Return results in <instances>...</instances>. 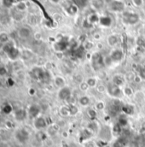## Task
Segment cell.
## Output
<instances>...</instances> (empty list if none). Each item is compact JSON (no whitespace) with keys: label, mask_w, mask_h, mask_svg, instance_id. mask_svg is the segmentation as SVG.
<instances>
[{"label":"cell","mask_w":145,"mask_h":147,"mask_svg":"<svg viewBox=\"0 0 145 147\" xmlns=\"http://www.w3.org/2000/svg\"><path fill=\"white\" fill-rule=\"evenodd\" d=\"M104 57L103 56L99 53H94L91 57V68L93 69L94 71L99 72L101 71L104 67H105V62H104Z\"/></svg>","instance_id":"cell-1"},{"label":"cell","mask_w":145,"mask_h":147,"mask_svg":"<svg viewBox=\"0 0 145 147\" xmlns=\"http://www.w3.org/2000/svg\"><path fill=\"white\" fill-rule=\"evenodd\" d=\"M30 138V134L29 132L24 128V127H20L17 128L15 132H14V139L15 140V141L20 144V145H24L26 144L28 140Z\"/></svg>","instance_id":"cell-2"},{"label":"cell","mask_w":145,"mask_h":147,"mask_svg":"<svg viewBox=\"0 0 145 147\" xmlns=\"http://www.w3.org/2000/svg\"><path fill=\"white\" fill-rule=\"evenodd\" d=\"M3 51H5L6 55L8 56V57L11 60H15L19 57L20 52L19 50L16 49L14 45H10L9 42L4 44L3 45Z\"/></svg>","instance_id":"cell-3"},{"label":"cell","mask_w":145,"mask_h":147,"mask_svg":"<svg viewBox=\"0 0 145 147\" xmlns=\"http://www.w3.org/2000/svg\"><path fill=\"white\" fill-rule=\"evenodd\" d=\"M107 92L109 96H111L113 98H119L123 96V92L122 89L115 85H113V83L108 86L107 87Z\"/></svg>","instance_id":"cell-4"},{"label":"cell","mask_w":145,"mask_h":147,"mask_svg":"<svg viewBox=\"0 0 145 147\" xmlns=\"http://www.w3.org/2000/svg\"><path fill=\"white\" fill-rule=\"evenodd\" d=\"M139 21V16L136 13L124 12L123 14V22L129 25H134Z\"/></svg>","instance_id":"cell-5"},{"label":"cell","mask_w":145,"mask_h":147,"mask_svg":"<svg viewBox=\"0 0 145 147\" xmlns=\"http://www.w3.org/2000/svg\"><path fill=\"white\" fill-rule=\"evenodd\" d=\"M33 124H34V127L36 130H38V131H42L43 129H45L46 127H48L47 121L42 115H39L37 118H35L34 120V123Z\"/></svg>","instance_id":"cell-6"},{"label":"cell","mask_w":145,"mask_h":147,"mask_svg":"<svg viewBox=\"0 0 145 147\" xmlns=\"http://www.w3.org/2000/svg\"><path fill=\"white\" fill-rule=\"evenodd\" d=\"M28 115V110H25L24 108H18V109L15 110L14 113H13L14 119L18 122L24 121L27 119Z\"/></svg>","instance_id":"cell-7"},{"label":"cell","mask_w":145,"mask_h":147,"mask_svg":"<svg viewBox=\"0 0 145 147\" xmlns=\"http://www.w3.org/2000/svg\"><path fill=\"white\" fill-rule=\"evenodd\" d=\"M58 98L62 101H66L70 96H72V90L68 86H64L61 88L58 92Z\"/></svg>","instance_id":"cell-8"},{"label":"cell","mask_w":145,"mask_h":147,"mask_svg":"<svg viewBox=\"0 0 145 147\" xmlns=\"http://www.w3.org/2000/svg\"><path fill=\"white\" fill-rule=\"evenodd\" d=\"M68 46H69V42L65 38H62L60 41L56 42L54 45V49H55V51H56L58 52H62L65 50H67Z\"/></svg>","instance_id":"cell-9"},{"label":"cell","mask_w":145,"mask_h":147,"mask_svg":"<svg viewBox=\"0 0 145 147\" xmlns=\"http://www.w3.org/2000/svg\"><path fill=\"white\" fill-rule=\"evenodd\" d=\"M109 57H110V58H111L113 63H119V62H120L123 59L124 52L121 50H119V49H116V50H114V51H113L111 52Z\"/></svg>","instance_id":"cell-10"},{"label":"cell","mask_w":145,"mask_h":147,"mask_svg":"<svg viewBox=\"0 0 145 147\" xmlns=\"http://www.w3.org/2000/svg\"><path fill=\"white\" fill-rule=\"evenodd\" d=\"M32 34V31L28 27H21L17 31V35L21 39H27Z\"/></svg>","instance_id":"cell-11"},{"label":"cell","mask_w":145,"mask_h":147,"mask_svg":"<svg viewBox=\"0 0 145 147\" xmlns=\"http://www.w3.org/2000/svg\"><path fill=\"white\" fill-rule=\"evenodd\" d=\"M40 107L37 105H32L29 106L28 110V115L32 118V119H35L38 116L40 115Z\"/></svg>","instance_id":"cell-12"},{"label":"cell","mask_w":145,"mask_h":147,"mask_svg":"<svg viewBox=\"0 0 145 147\" xmlns=\"http://www.w3.org/2000/svg\"><path fill=\"white\" fill-rule=\"evenodd\" d=\"M109 8L111 10L115 12H121L125 9V4L121 1H113L109 4Z\"/></svg>","instance_id":"cell-13"},{"label":"cell","mask_w":145,"mask_h":147,"mask_svg":"<svg viewBox=\"0 0 145 147\" xmlns=\"http://www.w3.org/2000/svg\"><path fill=\"white\" fill-rule=\"evenodd\" d=\"M112 80H113V85H115V86H119V87L121 88V87L124 86V85H125L126 78L124 77V75H121V74H115V75L113 77Z\"/></svg>","instance_id":"cell-14"},{"label":"cell","mask_w":145,"mask_h":147,"mask_svg":"<svg viewBox=\"0 0 145 147\" xmlns=\"http://www.w3.org/2000/svg\"><path fill=\"white\" fill-rule=\"evenodd\" d=\"M54 85L56 87H59L60 89L66 86V80L62 76L57 75L54 78Z\"/></svg>","instance_id":"cell-15"},{"label":"cell","mask_w":145,"mask_h":147,"mask_svg":"<svg viewBox=\"0 0 145 147\" xmlns=\"http://www.w3.org/2000/svg\"><path fill=\"white\" fill-rule=\"evenodd\" d=\"M127 145V140L124 137H119L113 144V147H126Z\"/></svg>","instance_id":"cell-16"},{"label":"cell","mask_w":145,"mask_h":147,"mask_svg":"<svg viewBox=\"0 0 145 147\" xmlns=\"http://www.w3.org/2000/svg\"><path fill=\"white\" fill-rule=\"evenodd\" d=\"M121 111L124 115H133L134 113V107L131 105H123L121 107Z\"/></svg>","instance_id":"cell-17"},{"label":"cell","mask_w":145,"mask_h":147,"mask_svg":"<svg viewBox=\"0 0 145 147\" xmlns=\"http://www.w3.org/2000/svg\"><path fill=\"white\" fill-rule=\"evenodd\" d=\"M58 130H59V127L56 124L50 125L47 128V134L49 136H54V135L56 134V133L58 132Z\"/></svg>","instance_id":"cell-18"},{"label":"cell","mask_w":145,"mask_h":147,"mask_svg":"<svg viewBox=\"0 0 145 147\" xmlns=\"http://www.w3.org/2000/svg\"><path fill=\"white\" fill-rule=\"evenodd\" d=\"M122 92H123V95H125V96L127 97V98H131V97L134 96V91H133V89H132L131 86H124L123 89H122Z\"/></svg>","instance_id":"cell-19"},{"label":"cell","mask_w":145,"mask_h":147,"mask_svg":"<svg viewBox=\"0 0 145 147\" xmlns=\"http://www.w3.org/2000/svg\"><path fill=\"white\" fill-rule=\"evenodd\" d=\"M79 103L81 106L83 107H87L90 105V103H91V99L89 97L87 96H82L79 99Z\"/></svg>","instance_id":"cell-20"},{"label":"cell","mask_w":145,"mask_h":147,"mask_svg":"<svg viewBox=\"0 0 145 147\" xmlns=\"http://www.w3.org/2000/svg\"><path fill=\"white\" fill-rule=\"evenodd\" d=\"M87 115H88L89 118L91 119V121H96V119L97 117V110L93 109V108H89L87 110Z\"/></svg>","instance_id":"cell-21"},{"label":"cell","mask_w":145,"mask_h":147,"mask_svg":"<svg viewBox=\"0 0 145 147\" xmlns=\"http://www.w3.org/2000/svg\"><path fill=\"white\" fill-rule=\"evenodd\" d=\"M87 129L90 130L92 134H93V133H96V132L98 130V125H97V121H91L88 124Z\"/></svg>","instance_id":"cell-22"},{"label":"cell","mask_w":145,"mask_h":147,"mask_svg":"<svg viewBox=\"0 0 145 147\" xmlns=\"http://www.w3.org/2000/svg\"><path fill=\"white\" fill-rule=\"evenodd\" d=\"M99 22L101 23V25H103V27H109L112 23V20L109 16H103L100 18Z\"/></svg>","instance_id":"cell-23"},{"label":"cell","mask_w":145,"mask_h":147,"mask_svg":"<svg viewBox=\"0 0 145 147\" xmlns=\"http://www.w3.org/2000/svg\"><path fill=\"white\" fill-rule=\"evenodd\" d=\"M27 8H28L27 3H26L25 2H22V1L18 2V3H16V4H15V9H16V10L19 11V12H23V11H25V10L27 9Z\"/></svg>","instance_id":"cell-24"},{"label":"cell","mask_w":145,"mask_h":147,"mask_svg":"<svg viewBox=\"0 0 145 147\" xmlns=\"http://www.w3.org/2000/svg\"><path fill=\"white\" fill-rule=\"evenodd\" d=\"M86 83L89 86V87L91 88H94L97 87V79L95 77H90L86 80Z\"/></svg>","instance_id":"cell-25"},{"label":"cell","mask_w":145,"mask_h":147,"mask_svg":"<svg viewBox=\"0 0 145 147\" xmlns=\"http://www.w3.org/2000/svg\"><path fill=\"white\" fill-rule=\"evenodd\" d=\"M59 114L62 116V117H67L70 115L69 110H68V106H62L59 109Z\"/></svg>","instance_id":"cell-26"},{"label":"cell","mask_w":145,"mask_h":147,"mask_svg":"<svg viewBox=\"0 0 145 147\" xmlns=\"http://www.w3.org/2000/svg\"><path fill=\"white\" fill-rule=\"evenodd\" d=\"M100 21V18L98 17V16L97 14H91L89 17H88V22L91 25L94 23H97Z\"/></svg>","instance_id":"cell-27"},{"label":"cell","mask_w":145,"mask_h":147,"mask_svg":"<svg viewBox=\"0 0 145 147\" xmlns=\"http://www.w3.org/2000/svg\"><path fill=\"white\" fill-rule=\"evenodd\" d=\"M118 43V37L116 35H110L108 38V44L110 46H114Z\"/></svg>","instance_id":"cell-28"},{"label":"cell","mask_w":145,"mask_h":147,"mask_svg":"<svg viewBox=\"0 0 145 147\" xmlns=\"http://www.w3.org/2000/svg\"><path fill=\"white\" fill-rule=\"evenodd\" d=\"M78 6L77 5H75V4H72V5H70L68 8V9H67V11H68V13L70 15V16H74L75 14H77V12H78Z\"/></svg>","instance_id":"cell-29"},{"label":"cell","mask_w":145,"mask_h":147,"mask_svg":"<svg viewBox=\"0 0 145 147\" xmlns=\"http://www.w3.org/2000/svg\"><path fill=\"white\" fill-rule=\"evenodd\" d=\"M68 110H69V113H70V115H76L78 113H79V108L76 106V105H68Z\"/></svg>","instance_id":"cell-30"},{"label":"cell","mask_w":145,"mask_h":147,"mask_svg":"<svg viewBox=\"0 0 145 147\" xmlns=\"http://www.w3.org/2000/svg\"><path fill=\"white\" fill-rule=\"evenodd\" d=\"M95 109L97 110H98V111L103 110L105 109V103H104L103 101H102V100L97 101V102L96 103V105H95Z\"/></svg>","instance_id":"cell-31"},{"label":"cell","mask_w":145,"mask_h":147,"mask_svg":"<svg viewBox=\"0 0 145 147\" xmlns=\"http://www.w3.org/2000/svg\"><path fill=\"white\" fill-rule=\"evenodd\" d=\"M74 4L77 5L79 8H83L87 4L88 0H72Z\"/></svg>","instance_id":"cell-32"},{"label":"cell","mask_w":145,"mask_h":147,"mask_svg":"<svg viewBox=\"0 0 145 147\" xmlns=\"http://www.w3.org/2000/svg\"><path fill=\"white\" fill-rule=\"evenodd\" d=\"M9 35L6 33L3 32V33L0 34V42L1 43L6 44V43L9 42Z\"/></svg>","instance_id":"cell-33"},{"label":"cell","mask_w":145,"mask_h":147,"mask_svg":"<svg viewBox=\"0 0 145 147\" xmlns=\"http://www.w3.org/2000/svg\"><path fill=\"white\" fill-rule=\"evenodd\" d=\"M134 98H135L136 100L141 102V101H143L144 99L145 96L144 94V92H137L136 93H134Z\"/></svg>","instance_id":"cell-34"},{"label":"cell","mask_w":145,"mask_h":147,"mask_svg":"<svg viewBox=\"0 0 145 147\" xmlns=\"http://www.w3.org/2000/svg\"><path fill=\"white\" fill-rule=\"evenodd\" d=\"M118 123L121 126V127H124V126H126V124H127V119H126V115H120L119 117V121H118Z\"/></svg>","instance_id":"cell-35"},{"label":"cell","mask_w":145,"mask_h":147,"mask_svg":"<svg viewBox=\"0 0 145 147\" xmlns=\"http://www.w3.org/2000/svg\"><path fill=\"white\" fill-rule=\"evenodd\" d=\"M73 80H74V81L75 82H78V83H82L83 81H84V77H83V75L82 74H76L74 76H73Z\"/></svg>","instance_id":"cell-36"},{"label":"cell","mask_w":145,"mask_h":147,"mask_svg":"<svg viewBox=\"0 0 145 147\" xmlns=\"http://www.w3.org/2000/svg\"><path fill=\"white\" fill-rule=\"evenodd\" d=\"M97 91L99 92V93H103L106 90H107V87L103 85V84H99L97 86Z\"/></svg>","instance_id":"cell-37"},{"label":"cell","mask_w":145,"mask_h":147,"mask_svg":"<svg viewBox=\"0 0 145 147\" xmlns=\"http://www.w3.org/2000/svg\"><path fill=\"white\" fill-rule=\"evenodd\" d=\"M89 88H90V87H89V86L87 85L86 81H83L82 83L79 84V89H80L82 92H86Z\"/></svg>","instance_id":"cell-38"},{"label":"cell","mask_w":145,"mask_h":147,"mask_svg":"<svg viewBox=\"0 0 145 147\" xmlns=\"http://www.w3.org/2000/svg\"><path fill=\"white\" fill-rule=\"evenodd\" d=\"M65 102H66L68 105H75V103H76V99H75V98L72 95V96H70Z\"/></svg>","instance_id":"cell-39"},{"label":"cell","mask_w":145,"mask_h":147,"mask_svg":"<svg viewBox=\"0 0 145 147\" xmlns=\"http://www.w3.org/2000/svg\"><path fill=\"white\" fill-rule=\"evenodd\" d=\"M135 76H136V74H134L132 72H129V73L126 74V75L125 78H126V80H127L129 81H133Z\"/></svg>","instance_id":"cell-40"},{"label":"cell","mask_w":145,"mask_h":147,"mask_svg":"<svg viewBox=\"0 0 145 147\" xmlns=\"http://www.w3.org/2000/svg\"><path fill=\"white\" fill-rule=\"evenodd\" d=\"M137 45L138 46V48H144L145 46V42L144 40L142 38H138L137 40Z\"/></svg>","instance_id":"cell-41"},{"label":"cell","mask_w":145,"mask_h":147,"mask_svg":"<svg viewBox=\"0 0 145 147\" xmlns=\"http://www.w3.org/2000/svg\"><path fill=\"white\" fill-rule=\"evenodd\" d=\"M84 146H85V147H96L97 146V143H95L93 141L88 140V141L85 142V145Z\"/></svg>","instance_id":"cell-42"},{"label":"cell","mask_w":145,"mask_h":147,"mask_svg":"<svg viewBox=\"0 0 145 147\" xmlns=\"http://www.w3.org/2000/svg\"><path fill=\"white\" fill-rule=\"evenodd\" d=\"M84 47H85V50H90V49H91V48L93 47V44H92L91 42H86V43L85 44Z\"/></svg>","instance_id":"cell-43"},{"label":"cell","mask_w":145,"mask_h":147,"mask_svg":"<svg viewBox=\"0 0 145 147\" xmlns=\"http://www.w3.org/2000/svg\"><path fill=\"white\" fill-rule=\"evenodd\" d=\"M132 2H133V3H134L136 6H138V7L142 6L143 3H144V0H132Z\"/></svg>","instance_id":"cell-44"},{"label":"cell","mask_w":145,"mask_h":147,"mask_svg":"<svg viewBox=\"0 0 145 147\" xmlns=\"http://www.w3.org/2000/svg\"><path fill=\"white\" fill-rule=\"evenodd\" d=\"M0 147H11L10 144L6 141V140H3L1 143H0Z\"/></svg>","instance_id":"cell-45"},{"label":"cell","mask_w":145,"mask_h":147,"mask_svg":"<svg viewBox=\"0 0 145 147\" xmlns=\"http://www.w3.org/2000/svg\"><path fill=\"white\" fill-rule=\"evenodd\" d=\"M142 80H143V79L141 78V76H140L139 74H138V75H136V76H135V78H134V80H133V81H134L135 83H137V84H139V83L142 81Z\"/></svg>","instance_id":"cell-46"},{"label":"cell","mask_w":145,"mask_h":147,"mask_svg":"<svg viewBox=\"0 0 145 147\" xmlns=\"http://www.w3.org/2000/svg\"><path fill=\"white\" fill-rule=\"evenodd\" d=\"M129 147H139V144H138V142L132 141V142H131V143H130Z\"/></svg>","instance_id":"cell-47"},{"label":"cell","mask_w":145,"mask_h":147,"mask_svg":"<svg viewBox=\"0 0 145 147\" xmlns=\"http://www.w3.org/2000/svg\"><path fill=\"white\" fill-rule=\"evenodd\" d=\"M139 75L141 76L142 79H145V69L144 68L139 71Z\"/></svg>","instance_id":"cell-48"},{"label":"cell","mask_w":145,"mask_h":147,"mask_svg":"<svg viewBox=\"0 0 145 147\" xmlns=\"http://www.w3.org/2000/svg\"><path fill=\"white\" fill-rule=\"evenodd\" d=\"M106 75H107V74L106 72H102V73L98 74V77L101 79V80H103L105 77H106Z\"/></svg>","instance_id":"cell-49"},{"label":"cell","mask_w":145,"mask_h":147,"mask_svg":"<svg viewBox=\"0 0 145 147\" xmlns=\"http://www.w3.org/2000/svg\"><path fill=\"white\" fill-rule=\"evenodd\" d=\"M140 134H141V135H143V136H144L145 135V128H143V127H142V128L140 129Z\"/></svg>","instance_id":"cell-50"},{"label":"cell","mask_w":145,"mask_h":147,"mask_svg":"<svg viewBox=\"0 0 145 147\" xmlns=\"http://www.w3.org/2000/svg\"><path fill=\"white\" fill-rule=\"evenodd\" d=\"M35 94V90L34 89H31L30 90V95H34Z\"/></svg>","instance_id":"cell-51"},{"label":"cell","mask_w":145,"mask_h":147,"mask_svg":"<svg viewBox=\"0 0 145 147\" xmlns=\"http://www.w3.org/2000/svg\"><path fill=\"white\" fill-rule=\"evenodd\" d=\"M62 136H63L64 138H68V133H67V132H63V133H62Z\"/></svg>","instance_id":"cell-52"},{"label":"cell","mask_w":145,"mask_h":147,"mask_svg":"<svg viewBox=\"0 0 145 147\" xmlns=\"http://www.w3.org/2000/svg\"><path fill=\"white\" fill-rule=\"evenodd\" d=\"M99 38H100V36H99L98 34H96V35H95V38H97V39H98Z\"/></svg>","instance_id":"cell-53"},{"label":"cell","mask_w":145,"mask_h":147,"mask_svg":"<svg viewBox=\"0 0 145 147\" xmlns=\"http://www.w3.org/2000/svg\"><path fill=\"white\" fill-rule=\"evenodd\" d=\"M51 1H52L53 3H58V2H59L60 0H51Z\"/></svg>","instance_id":"cell-54"},{"label":"cell","mask_w":145,"mask_h":147,"mask_svg":"<svg viewBox=\"0 0 145 147\" xmlns=\"http://www.w3.org/2000/svg\"><path fill=\"white\" fill-rule=\"evenodd\" d=\"M142 127H143V128H145V121L144 122V123H143V126H142Z\"/></svg>","instance_id":"cell-55"},{"label":"cell","mask_w":145,"mask_h":147,"mask_svg":"<svg viewBox=\"0 0 145 147\" xmlns=\"http://www.w3.org/2000/svg\"><path fill=\"white\" fill-rule=\"evenodd\" d=\"M3 140V138H2V137L0 136V143H1V142H2Z\"/></svg>","instance_id":"cell-56"},{"label":"cell","mask_w":145,"mask_h":147,"mask_svg":"<svg viewBox=\"0 0 145 147\" xmlns=\"http://www.w3.org/2000/svg\"><path fill=\"white\" fill-rule=\"evenodd\" d=\"M144 69H145V63H144Z\"/></svg>","instance_id":"cell-57"}]
</instances>
